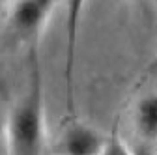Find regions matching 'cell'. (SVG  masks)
Returning a JSON list of instances; mask_svg holds the SVG:
<instances>
[{
	"mask_svg": "<svg viewBox=\"0 0 157 155\" xmlns=\"http://www.w3.org/2000/svg\"><path fill=\"white\" fill-rule=\"evenodd\" d=\"M135 129L144 142H157V93H148L136 103Z\"/></svg>",
	"mask_w": 157,
	"mask_h": 155,
	"instance_id": "5",
	"label": "cell"
},
{
	"mask_svg": "<svg viewBox=\"0 0 157 155\" xmlns=\"http://www.w3.org/2000/svg\"><path fill=\"white\" fill-rule=\"evenodd\" d=\"M86 6V0H66V92H67V110H75V56L81 17Z\"/></svg>",
	"mask_w": 157,
	"mask_h": 155,
	"instance_id": "4",
	"label": "cell"
},
{
	"mask_svg": "<svg viewBox=\"0 0 157 155\" xmlns=\"http://www.w3.org/2000/svg\"><path fill=\"white\" fill-rule=\"evenodd\" d=\"M105 137L95 127L81 122H71L56 142L58 155H101Z\"/></svg>",
	"mask_w": 157,
	"mask_h": 155,
	"instance_id": "3",
	"label": "cell"
},
{
	"mask_svg": "<svg viewBox=\"0 0 157 155\" xmlns=\"http://www.w3.org/2000/svg\"><path fill=\"white\" fill-rule=\"evenodd\" d=\"M101 155H133L127 148V144L122 140L120 137V129H118V123H114L110 134L105 138V146L101 149Z\"/></svg>",
	"mask_w": 157,
	"mask_h": 155,
	"instance_id": "6",
	"label": "cell"
},
{
	"mask_svg": "<svg viewBox=\"0 0 157 155\" xmlns=\"http://www.w3.org/2000/svg\"><path fill=\"white\" fill-rule=\"evenodd\" d=\"M151 67H153V69H157V56H155V60H153V64H151Z\"/></svg>",
	"mask_w": 157,
	"mask_h": 155,
	"instance_id": "7",
	"label": "cell"
},
{
	"mask_svg": "<svg viewBox=\"0 0 157 155\" xmlns=\"http://www.w3.org/2000/svg\"><path fill=\"white\" fill-rule=\"evenodd\" d=\"M56 0H11L8 11L10 30L23 41L37 43L45 23L54 9Z\"/></svg>",
	"mask_w": 157,
	"mask_h": 155,
	"instance_id": "2",
	"label": "cell"
},
{
	"mask_svg": "<svg viewBox=\"0 0 157 155\" xmlns=\"http://www.w3.org/2000/svg\"><path fill=\"white\" fill-rule=\"evenodd\" d=\"M6 2H11V0H0V4H6Z\"/></svg>",
	"mask_w": 157,
	"mask_h": 155,
	"instance_id": "8",
	"label": "cell"
},
{
	"mask_svg": "<svg viewBox=\"0 0 157 155\" xmlns=\"http://www.w3.org/2000/svg\"><path fill=\"white\" fill-rule=\"evenodd\" d=\"M8 155H41L45 146L43 86L36 51H32V73L28 92L21 95L6 120Z\"/></svg>",
	"mask_w": 157,
	"mask_h": 155,
	"instance_id": "1",
	"label": "cell"
}]
</instances>
